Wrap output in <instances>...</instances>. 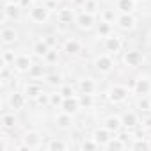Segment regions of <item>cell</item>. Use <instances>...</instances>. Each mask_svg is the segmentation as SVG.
I'll list each match as a JSON object with an SVG mask.
<instances>
[{
  "mask_svg": "<svg viewBox=\"0 0 151 151\" xmlns=\"http://www.w3.org/2000/svg\"><path fill=\"white\" fill-rule=\"evenodd\" d=\"M130 96V89L123 84H112L109 89H107V98L110 103L114 105H119V103H124Z\"/></svg>",
  "mask_w": 151,
  "mask_h": 151,
  "instance_id": "obj_1",
  "label": "cell"
},
{
  "mask_svg": "<svg viewBox=\"0 0 151 151\" xmlns=\"http://www.w3.org/2000/svg\"><path fill=\"white\" fill-rule=\"evenodd\" d=\"M114 68H116V62H114V59H112L110 53H101V55L94 57V69L98 73L109 75V73L114 71Z\"/></svg>",
  "mask_w": 151,
  "mask_h": 151,
  "instance_id": "obj_2",
  "label": "cell"
},
{
  "mask_svg": "<svg viewBox=\"0 0 151 151\" xmlns=\"http://www.w3.org/2000/svg\"><path fill=\"white\" fill-rule=\"evenodd\" d=\"M29 18H30V22H34V23H37V25H43V23H46V22L50 20V9H48L45 4H41V6H32V7H30V13H29Z\"/></svg>",
  "mask_w": 151,
  "mask_h": 151,
  "instance_id": "obj_3",
  "label": "cell"
},
{
  "mask_svg": "<svg viewBox=\"0 0 151 151\" xmlns=\"http://www.w3.org/2000/svg\"><path fill=\"white\" fill-rule=\"evenodd\" d=\"M123 62H124L128 68H139V66L144 62V53H142L140 50H135V48L126 50L124 55H123Z\"/></svg>",
  "mask_w": 151,
  "mask_h": 151,
  "instance_id": "obj_4",
  "label": "cell"
},
{
  "mask_svg": "<svg viewBox=\"0 0 151 151\" xmlns=\"http://www.w3.org/2000/svg\"><path fill=\"white\" fill-rule=\"evenodd\" d=\"M75 23H77V27L80 30H91L96 25V18H94V14L82 11V13H78L75 16Z\"/></svg>",
  "mask_w": 151,
  "mask_h": 151,
  "instance_id": "obj_5",
  "label": "cell"
},
{
  "mask_svg": "<svg viewBox=\"0 0 151 151\" xmlns=\"http://www.w3.org/2000/svg\"><path fill=\"white\" fill-rule=\"evenodd\" d=\"M41 139H43V135H41L37 130H29V132L23 133L22 142H23L29 149H39V147H41Z\"/></svg>",
  "mask_w": 151,
  "mask_h": 151,
  "instance_id": "obj_6",
  "label": "cell"
},
{
  "mask_svg": "<svg viewBox=\"0 0 151 151\" xmlns=\"http://www.w3.org/2000/svg\"><path fill=\"white\" fill-rule=\"evenodd\" d=\"M103 48H105L107 53L116 55V53H119L121 48H123V39H121L119 36H116V34H110L109 37H105V41H103Z\"/></svg>",
  "mask_w": 151,
  "mask_h": 151,
  "instance_id": "obj_7",
  "label": "cell"
},
{
  "mask_svg": "<svg viewBox=\"0 0 151 151\" xmlns=\"http://www.w3.org/2000/svg\"><path fill=\"white\" fill-rule=\"evenodd\" d=\"M27 96H25V93H18V91H13L11 94H9V98H7V105H9V109L11 110H22V109H25V105H27Z\"/></svg>",
  "mask_w": 151,
  "mask_h": 151,
  "instance_id": "obj_8",
  "label": "cell"
},
{
  "mask_svg": "<svg viewBox=\"0 0 151 151\" xmlns=\"http://www.w3.org/2000/svg\"><path fill=\"white\" fill-rule=\"evenodd\" d=\"M20 14H22L20 4L4 2V25H6V22H18L20 20Z\"/></svg>",
  "mask_w": 151,
  "mask_h": 151,
  "instance_id": "obj_9",
  "label": "cell"
},
{
  "mask_svg": "<svg viewBox=\"0 0 151 151\" xmlns=\"http://www.w3.org/2000/svg\"><path fill=\"white\" fill-rule=\"evenodd\" d=\"M132 89H133V93L137 96H147L151 93V80L147 77H140V78H137L133 82Z\"/></svg>",
  "mask_w": 151,
  "mask_h": 151,
  "instance_id": "obj_10",
  "label": "cell"
},
{
  "mask_svg": "<svg viewBox=\"0 0 151 151\" xmlns=\"http://www.w3.org/2000/svg\"><path fill=\"white\" fill-rule=\"evenodd\" d=\"M80 109H82V107H80V100H78L77 94H75V96H69V98H64V101H62V105H60V110L66 112V114H71V116H75Z\"/></svg>",
  "mask_w": 151,
  "mask_h": 151,
  "instance_id": "obj_11",
  "label": "cell"
},
{
  "mask_svg": "<svg viewBox=\"0 0 151 151\" xmlns=\"http://www.w3.org/2000/svg\"><path fill=\"white\" fill-rule=\"evenodd\" d=\"M32 59H30V55H27V53H18L16 55V59H14V69L18 71V73H29V69L32 68Z\"/></svg>",
  "mask_w": 151,
  "mask_h": 151,
  "instance_id": "obj_12",
  "label": "cell"
},
{
  "mask_svg": "<svg viewBox=\"0 0 151 151\" xmlns=\"http://www.w3.org/2000/svg\"><path fill=\"white\" fill-rule=\"evenodd\" d=\"M116 25L121 30H133L135 25H137V18L133 14H119L117 20H116Z\"/></svg>",
  "mask_w": 151,
  "mask_h": 151,
  "instance_id": "obj_13",
  "label": "cell"
},
{
  "mask_svg": "<svg viewBox=\"0 0 151 151\" xmlns=\"http://www.w3.org/2000/svg\"><path fill=\"white\" fill-rule=\"evenodd\" d=\"M98 144H100V147H105L107 144H109V140L112 139V132L110 130H107L105 126H101V128H96L94 132H93V135H91Z\"/></svg>",
  "mask_w": 151,
  "mask_h": 151,
  "instance_id": "obj_14",
  "label": "cell"
},
{
  "mask_svg": "<svg viewBox=\"0 0 151 151\" xmlns=\"http://www.w3.org/2000/svg\"><path fill=\"white\" fill-rule=\"evenodd\" d=\"M62 50H64V53H66V55H69V57L78 55V53L82 52V43H80L78 39H66V41H64Z\"/></svg>",
  "mask_w": 151,
  "mask_h": 151,
  "instance_id": "obj_15",
  "label": "cell"
},
{
  "mask_svg": "<svg viewBox=\"0 0 151 151\" xmlns=\"http://www.w3.org/2000/svg\"><path fill=\"white\" fill-rule=\"evenodd\" d=\"M0 37H2V43L6 45V46H9V45H14L16 41H18V32L13 29V27H2V32H0Z\"/></svg>",
  "mask_w": 151,
  "mask_h": 151,
  "instance_id": "obj_16",
  "label": "cell"
},
{
  "mask_svg": "<svg viewBox=\"0 0 151 151\" xmlns=\"http://www.w3.org/2000/svg\"><path fill=\"white\" fill-rule=\"evenodd\" d=\"M75 18V7H60L57 11V22L62 25H69Z\"/></svg>",
  "mask_w": 151,
  "mask_h": 151,
  "instance_id": "obj_17",
  "label": "cell"
},
{
  "mask_svg": "<svg viewBox=\"0 0 151 151\" xmlns=\"http://www.w3.org/2000/svg\"><path fill=\"white\" fill-rule=\"evenodd\" d=\"M103 126H105L107 130H110L112 133H117V132L123 128V119H121L119 116H109V117L103 119Z\"/></svg>",
  "mask_w": 151,
  "mask_h": 151,
  "instance_id": "obj_18",
  "label": "cell"
},
{
  "mask_svg": "<svg viewBox=\"0 0 151 151\" xmlns=\"http://www.w3.org/2000/svg\"><path fill=\"white\" fill-rule=\"evenodd\" d=\"M96 82L91 78V77H86V78H80L78 80V91L80 93H86V94H94L96 93Z\"/></svg>",
  "mask_w": 151,
  "mask_h": 151,
  "instance_id": "obj_19",
  "label": "cell"
},
{
  "mask_svg": "<svg viewBox=\"0 0 151 151\" xmlns=\"http://www.w3.org/2000/svg\"><path fill=\"white\" fill-rule=\"evenodd\" d=\"M55 124L60 130H71L73 128V116L66 114V112H60V114L55 116Z\"/></svg>",
  "mask_w": 151,
  "mask_h": 151,
  "instance_id": "obj_20",
  "label": "cell"
},
{
  "mask_svg": "<svg viewBox=\"0 0 151 151\" xmlns=\"http://www.w3.org/2000/svg\"><path fill=\"white\" fill-rule=\"evenodd\" d=\"M135 4V0H116V11H119L121 14H133Z\"/></svg>",
  "mask_w": 151,
  "mask_h": 151,
  "instance_id": "obj_21",
  "label": "cell"
},
{
  "mask_svg": "<svg viewBox=\"0 0 151 151\" xmlns=\"http://www.w3.org/2000/svg\"><path fill=\"white\" fill-rule=\"evenodd\" d=\"M0 123H2V128H4V130H14L16 124H18V119H16V116H14V110H13V112L2 114V117H0Z\"/></svg>",
  "mask_w": 151,
  "mask_h": 151,
  "instance_id": "obj_22",
  "label": "cell"
},
{
  "mask_svg": "<svg viewBox=\"0 0 151 151\" xmlns=\"http://www.w3.org/2000/svg\"><path fill=\"white\" fill-rule=\"evenodd\" d=\"M32 52H34V55H36V57L45 59V57H46V53L50 52V46H48V43H46L45 39H39V41H36V43L32 45Z\"/></svg>",
  "mask_w": 151,
  "mask_h": 151,
  "instance_id": "obj_23",
  "label": "cell"
},
{
  "mask_svg": "<svg viewBox=\"0 0 151 151\" xmlns=\"http://www.w3.org/2000/svg\"><path fill=\"white\" fill-rule=\"evenodd\" d=\"M41 93H43V87H41V84H37V82H29V84L25 86V96H27L29 100H36Z\"/></svg>",
  "mask_w": 151,
  "mask_h": 151,
  "instance_id": "obj_24",
  "label": "cell"
},
{
  "mask_svg": "<svg viewBox=\"0 0 151 151\" xmlns=\"http://www.w3.org/2000/svg\"><path fill=\"white\" fill-rule=\"evenodd\" d=\"M121 119H123V126H126L128 130H135V126L139 124V117H137V114L132 112V110L124 112V114L121 116Z\"/></svg>",
  "mask_w": 151,
  "mask_h": 151,
  "instance_id": "obj_25",
  "label": "cell"
},
{
  "mask_svg": "<svg viewBox=\"0 0 151 151\" xmlns=\"http://www.w3.org/2000/svg\"><path fill=\"white\" fill-rule=\"evenodd\" d=\"M48 151H64V149H68L69 147V144L66 142V140H62V139H57V137H52L50 140H48V144L45 146Z\"/></svg>",
  "mask_w": 151,
  "mask_h": 151,
  "instance_id": "obj_26",
  "label": "cell"
},
{
  "mask_svg": "<svg viewBox=\"0 0 151 151\" xmlns=\"http://www.w3.org/2000/svg\"><path fill=\"white\" fill-rule=\"evenodd\" d=\"M46 75H48V73H46V68L41 66V64H32V68L29 69V77L34 78V80H36V78H45Z\"/></svg>",
  "mask_w": 151,
  "mask_h": 151,
  "instance_id": "obj_27",
  "label": "cell"
},
{
  "mask_svg": "<svg viewBox=\"0 0 151 151\" xmlns=\"http://www.w3.org/2000/svg\"><path fill=\"white\" fill-rule=\"evenodd\" d=\"M110 34H114L112 23H110V22H105V20H101V22L98 23V36L105 39V37H109Z\"/></svg>",
  "mask_w": 151,
  "mask_h": 151,
  "instance_id": "obj_28",
  "label": "cell"
},
{
  "mask_svg": "<svg viewBox=\"0 0 151 151\" xmlns=\"http://www.w3.org/2000/svg\"><path fill=\"white\" fill-rule=\"evenodd\" d=\"M45 82L52 87H60L62 86V75L60 73H48L45 77Z\"/></svg>",
  "mask_w": 151,
  "mask_h": 151,
  "instance_id": "obj_29",
  "label": "cell"
},
{
  "mask_svg": "<svg viewBox=\"0 0 151 151\" xmlns=\"http://www.w3.org/2000/svg\"><path fill=\"white\" fill-rule=\"evenodd\" d=\"M128 144L123 140V139H119V137H112L110 140H109V144L105 146V149H114V151H117V149H124Z\"/></svg>",
  "mask_w": 151,
  "mask_h": 151,
  "instance_id": "obj_30",
  "label": "cell"
},
{
  "mask_svg": "<svg viewBox=\"0 0 151 151\" xmlns=\"http://www.w3.org/2000/svg\"><path fill=\"white\" fill-rule=\"evenodd\" d=\"M132 149H149L151 144L146 140V137H133V142L130 144Z\"/></svg>",
  "mask_w": 151,
  "mask_h": 151,
  "instance_id": "obj_31",
  "label": "cell"
},
{
  "mask_svg": "<svg viewBox=\"0 0 151 151\" xmlns=\"http://www.w3.org/2000/svg\"><path fill=\"white\" fill-rule=\"evenodd\" d=\"M16 55H18V53H14V50H11V48H6V50L2 52V64H6V66H11V64H14V59H16Z\"/></svg>",
  "mask_w": 151,
  "mask_h": 151,
  "instance_id": "obj_32",
  "label": "cell"
},
{
  "mask_svg": "<svg viewBox=\"0 0 151 151\" xmlns=\"http://www.w3.org/2000/svg\"><path fill=\"white\" fill-rule=\"evenodd\" d=\"M78 100H80V107H82V109H91V107L94 105V98H93V94H86V93H80Z\"/></svg>",
  "mask_w": 151,
  "mask_h": 151,
  "instance_id": "obj_33",
  "label": "cell"
},
{
  "mask_svg": "<svg viewBox=\"0 0 151 151\" xmlns=\"http://www.w3.org/2000/svg\"><path fill=\"white\" fill-rule=\"evenodd\" d=\"M98 147H100V144H98L93 137L82 140V144H80V149H84V151H94V149H98Z\"/></svg>",
  "mask_w": 151,
  "mask_h": 151,
  "instance_id": "obj_34",
  "label": "cell"
},
{
  "mask_svg": "<svg viewBox=\"0 0 151 151\" xmlns=\"http://www.w3.org/2000/svg\"><path fill=\"white\" fill-rule=\"evenodd\" d=\"M100 9V4H98V0H86V4L82 7V11L86 13H91V14H96V11Z\"/></svg>",
  "mask_w": 151,
  "mask_h": 151,
  "instance_id": "obj_35",
  "label": "cell"
},
{
  "mask_svg": "<svg viewBox=\"0 0 151 151\" xmlns=\"http://www.w3.org/2000/svg\"><path fill=\"white\" fill-rule=\"evenodd\" d=\"M62 101H64V96H62L60 91H57V93H50V105H52V107H55V109L59 107V109H60Z\"/></svg>",
  "mask_w": 151,
  "mask_h": 151,
  "instance_id": "obj_36",
  "label": "cell"
},
{
  "mask_svg": "<svg viewBox=\"0 0 151 151\" xmlns=\"http://www.w3.org/2000/svg\"><path fill=\"white\" fill-rule=\"evenodd\" d=\"M137 109L142 112H149L151 110V98L149 96H140V100L137 101Z\"/></svg>",
  "mask_w": 151,
  "mask_h": 151,
  "instance_id": "obj_37",
  "label": "cell"
},
{
  "mask_svg": "<svg viewBox=\"0 0 151 151\" xmlns=\"http://www.w3.org/2000/svg\"><path fill=\"white\" fill-rule=\"evenodd\" d=\"M59 57H60L59 50H57V48H50V52H48L46 57H45V62H48V64H55V62H59Z\"/></svg>",
  "mask_w": 151,
  "mask_h": 151,
  "instance_id": "obj_38",
  "label": "cell"
},
{
  "mask_svg": "<svg viewBox=\"0 0 151 151\" xmlns=\"http://www.w3.org/2000/svg\"><path fill=\"white\" fill-rule=\"evenodd\" d=\"M101 20L114 23V22L117 20V14H116V11H114V9H105V11L101 13Z\"/></svg>",
  "mask_w": 151,
  "mask_h": 151,
  "instance_id": "obj_39",
  "label": "cell"
},
{
  "mask_svg": "<svg viewBox=\"0 0 151 151\" xmlns=\"http://www.w3.org/2000/svg\"><path fill=\"white\" fill-rule=\"evenodd\" d=\"M39 107H45V105H50V94H46V93H41L36 100H34Z\"/></svg>",
  "mask_w": 151,
  "mask_h": 151,
  "instance_id": "obj_40",
  "label": "cell"
},
{
  "mask_svg": "<svg viewBox=\"0 0 151 151\" xmlns=\"http://www.w3.org/2000/svg\"><path fill=\"white\" fill-rule=\"evenodd\" d=\"M60 93H62V96L64 98H69V96H75V89L71 87V86H60V89H59Z\"/></svg>",
  "mask_w": 151,
  "mask_h": 151,
  "instance_id": "obj_41",
  "label": "cell"
},
{
  "mask_svg": "<svg viewBox=\"0 0 151 151\" xmlns=\"http://www.w3.org/2000/svg\"><path fill=\"white\" fill-rule=\"evenodd\" d=\"M0 80H2V84H7L9 80V66H2V73H0Z\"/></svg>",
  "mask_w": 151,
  "mask_h": 151,
  "instance_id": "obj_42",
  "label": "cell"
},
{
  "mask_svg": "<svg viewBox=\"0 0 151 151\" xmlns=\"http://www.w3.org/2000/svg\"><path fill=\"white\" fill-rule=\"evenodd\" d=\"M45 41L48 43V46H50V48H55V46H57V39H55V36H46V37H45Z\"/></svg>",
  "mask_w": 151,
  "mask_h": 151,
  "instance_id": "obj_43",
  "label": "cell"
},
{
  "mask_svg": "<svg viewBox=\"0 0 151 151\" xmlns=\"http://www.w3.org/2000/svg\"><path fill=\"white\" fill-rule=\"evenodd\" d=\"M84 4H86V0H71V7L75 9H82Z\"/></svg>",
  "mask_w": 151,
  "mask_h": 151,
  "instance_id": "obj_44",
  "label": "cell"
},
{
  "mask_svg": "<svg viewBox=\"0 0 151 151\" xmlns=\"http://www.w3.org/2000/svg\"><path fill=\"white\" fill-rule=\"evenodd\" d=\"M32 2H34V0H20V7H22V9L32 7Z\"/></svg>",
  "mask_w": 151,
  "mask_h": 151,
  "instance_id": "obj_45",
  "label": "cell"
},
{
  "mask_svg": "<svg viewBox=\"0 0 151 151\" xmlns=\"http://www.w3.org/2000/svg\"><path fill=\"white\" fill-rule=\"evenodd\" d=\"M57 4H59L57 0H48V2H45V6H46L50 11H53V7H57Z\"/></svg>",
  "mask_w": 151,
  "mask_h": 151,
  "instance_id": "obj_46",
  "label": "cell"
},
{
  "mask_svg": "<svg viewBox=\"0 0 151 151\" xmlns=\"http://www.w3.org/2000/svg\"><path fill=\"white\" fill-rule=\"evenodd\" d=\"M142 124H144V128H151V117L144 119V121H142Z\"/></svg>",
  "mask_w": 151,
  "mask_h": 151,
  "instance_id": "obj_47",
  "label": "cell"
},
{
  "mask_svg": "<svg viewBox=\"0 0 151 151\" xmlns=\"http://www.w3.org/2000/svg\"><path fill=\"white\" fill-rule=\"evenodd\" d=\"M4 2H9V4H20V0H4Z\"/></svg>",
  "mask_w": 151,
  "mask_h": 151,
  "instance_id": "obj_48",
  "label": "cell"
},
{
  "mask_svg": "<svg viewBox=\"0 0 151 151\" xmlns=\"http://www.w3.org/2000/svg\"><path fill=\"white\" fill-rule=\"evenodd\" d=\"M39 2H43V4H45V2H48V0H39Z\"/></svg>",
  "mask_w": 151,
  "mask_h": 151,
  "instance_id": "obj_49",
  "label": "cell"
},
{
  "mask_svg": "<svg viewBox=\"0 0 151 151\" xmlns=\"http://www.w3.org/2000/svg\"><path fill=\"white\" fill-rule=\"evenodd\" d=\"M135 2H140V0H135Z\"/></svg>",
  "mask_w": 151,
  "mask_h": 151,
  "instance_id": "obj_50",
  "label": "cell"
},
{
  "mask_svg": "<svg viewBox=\"0 0 151 151\" xmlns=\"http://www.w3.org/2000/svg\"><path fill=\"white\" fill-rule=\"evenodd\" d=\"M57 2H60V0H57Z\"/></svg>",
  "mask_w": 151,
  "mask_h": 151,
  "instance_id": "obj_51",
  "label": "cell"
},
{
  "mask_svg": "<svg viewBox=\"0 0 151 151\" xmlns=\"http://www.w3.org/2000/svg\"><path fill=\"white\" fill-rule=\"evenodd\" d=\"M149 112H151V110H149Z\"/></svg>",
  "mask_w": 151,
  "mask_h": 151,
  "instance_id": "obj_52",
  "label": "cell"
}]
</instances>
